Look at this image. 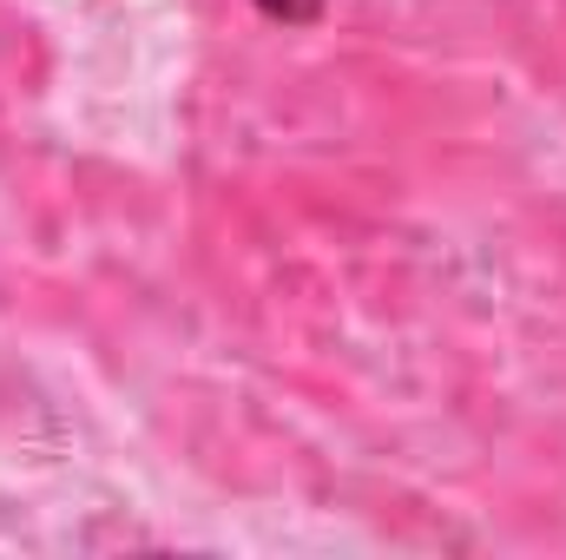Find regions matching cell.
I'll return each mask as SVG.
<instances>
[{
	"instance_id": "6da1fadb",
	"label": "cell",
	"mask_w": 566,
	"mask_h": 560,
	"mask_svg": "<svg viewBox=\"0 0 566 560\" xmlns=\"http://www.w3.org/2000/svg\"><path fill=\"white\" fill-rule=\"evenodd\" d=\"M264 13H277V20H316L323 0H264Z\"/></svg>"
}]
</instances>
